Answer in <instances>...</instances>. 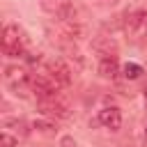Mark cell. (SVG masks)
<instances>
[{
	"label": "cell",
	"instance_id": "6da1fadb",
	"mask_svg": "<svg viewBox=\"0 0 147 147\" xmlns=\"http://www.w3.org/2000/svg\"><path fill=\"white\" fill-rule=\"evenodd\" d=\"M2 51L9 57H23L25 55V34L18 25L7 23L2 28Z\"/></svg>",
	"mask_w": 147,
	"mask_h": 147
},
{
	"label": "cell",
	"instance_id": "7a4b0ae2",
	"mask_svg": "<svg viewBox=\"0 0 147 147\" xmlns=\"http://www.w3.org/2000/svg\"><path fill=\"white\" fill-rule=\"evenodd\" d=\"M30 87L37 94L39 101L41 99H55L57 96V90H60V85L48 74H34V76H30Z\"/></svg>",
	"mask_w": 147,
	"mask_h": 147
},
{
	"label": "cell",
	"instance_id": "3957f363",
	"mask_svg": "<svg viewBox=\"0 0 147 147\" xmlns=\"http://www.w3.org/2000/svg\"><path fill=\"white\" fill-rule=\"evenodd\" d=\"M39 110H41L44 115H48L51 119H69V117H71L69 106H67L60 96H55V99H41V101H39Z\"/></svg>",
	"mask_w": 147,
	"mask_h": 147
},
{
	"label": "cell",
	"instance_id": "277c9868",
	"mask_svg": "<svg viewBox=\"0 0 147 147\" xmlns=\"http://www.w3.org/2000/svg\"><path fill=\"white\" fill-rule=\"evenodd\" d=\"M124 32L133 39H140L142 34H147V11L138 9V11L129 14L126 21H124Z\"/></svg>",
	"mask_w": 147,
	"mask_h": 147
},
{
	"label": "cell",
	"instance_id": "5b68a950",
	"mask_svg": "<svg viewBox=\"0 0 147 147\" xmlns=\"http://www.w3.org/2000/svg\"><path fill=\"white\" fill-rule=\"evenodd\" d=\"M46 74L60 85V87H67L71 85V69L60 60V57H53V60H46Z\"/></svg>",
	"mask_w": 147,
	"mask_h": 147
},
{
	"label": "cell",
	"instance_id": "8992f818",
	"mask_svg": "<svg viewBox=\"0 0 147 147\" xmlns=\"http://www.w3.org/2000/svg\"><path fill=\"white\" fill-rule=\"evenodd\" d=\"M96 124H101L103 129H110V131H117L122 126V113L119 108L115 106H106L99 110V117H96Z\"/></svg>",
	"mask_w": 147,
	"mask_h": 147
},
{
	"label": "cell",
	"instance_id": "52a82bcc",
	"mask_svg": "<svg viewBox=\"0 0 147 147\" xmlns=\"http://www.w3.org/2000/svg\"><path fill=\"white\" fill-rule=\"evenodd\" d=\"M5 80L11 85V90L18 92V87L30 85V74H25V69H21V67H7L5 69Z\"/></svg>",
	"mask_w": 147,
	"mask_h": 147
},
{
	"label": "cell",
	"instance_id": "ba28073f",
	"mask_svg": "<svg viewBox=\"0 0 147 147\" xmlns=\"http://www.w3.org/2000/svg\"><path fill=\"white\" fill-rule=\"evenodd\" d=\"M99 74L103 76V78H117V74H119V62H117V57L115 55H103L101 60H99Z\"/></svg>",
	"mask_w": 147,
	"mask_h": 147
},
{
	"label": "cell",
	"instance_id": "9c48e42d",
	"mask_svg": "<svg viewBox=\"0 0 147 147\" xmlns=\"http://www.w3.org/2000/svg\"><path fill=\"white\" fill-rule=\"evenodd\" d=\"M2 129H5V131L11 129V131H16V133H21V136L28 133V124H25L23 119H18V117H2Z\"/></svg>",
	"mask_w": 147,
	"mask_h": 147
},
{
	"label": "cell",
	"instance_id": "30bf717a",
	"mask_svg": "<svg viewBox=\"0 0 147 147\" xmlns=\"http://www.w3.org/2000/svg\"><path fill=\"white\" fill-rule=\"evenodd\" d=\"M32 129H37L39 133H48V136H53V133L57 131L55 122H51V119H34V122H32Z\"/></svg>",
	"mask_w": 147,
	"mask_h": 147
},
{
	"label": "cell",
	"instance_id": "8fae6325",
	"mask_svg": "<svg viewBox=\"0 0 147 147\" xmlns=\"http://www.w3.org/2000/svg\"><path fill=\"white\" fill-rule=\"evenodd\" d=\"M122 74H124V78H129V80H136V78H140V74H142V67H140V64H136V62H126V64L122 67Z\"/></svg>",
	"mask_w": 147,
	"mask_h": 147
},
{
	"label": "cell",
	"instance_id": "7c38bea8",
	"mask_svg": "<svg viewBox=\"0 0 147 147\" xmlns=\"http://www.w3.org/2000/svg\"><path fill=\"white\" fill-rule=\"evenodd\" d=\"M0 145H2V147H16V145H18V138H14L9 131H2V133H0Z\"/></svg>",
	"mask_w": 147,
	"mask_h": 147
},
{
	"label": "cell",
	"instance_id": "4fadbf2b",
	"mask_svg": "<svg viewBox=\"0 0 147 147\" xmlns=\"http://www.w3.org/2000/svg\"><path fill=\"white\" fill-rule=\"evenodd\" d=\"M39 2H41V7H44L46 11H57V7H60L57 0H39Z\"/></svg>",
	"mask_w": 147,
	"mask_h": 147
},
{
	"label": "cell",
	"instance_id": "5bb4252c",
	"mask_svg": "<svg viewBox=\"0 0 147 147\" xmlns=\"http://www.w3.org/2000/svg\"><path fill=\"white\" fill-rule=\"evenodd\" d=\"M142 92H145V96H147V85H145V90H142Z\"/></svg>",
	"mask_w": 147,
	"mask_h": 147
},
{
	"label": "cell",
	"instance_id": "9a60e30c",
	"mask_svg": "<svg viewBox=\"0 0 147 147\" xmlns=\"http://www.w3.org/2000/svg\"><path fill=\"white\" fill-rule=\"evenodd\" d=\"M101 2H108V0H101ZM110 2H113V0H110Z\"/></svg>",
	"mask_w": 147,
	"mask_h": 147
},
{
	"label": "cell",
	"instance_id": "2e32d148",
	"mask_svg": "<svg viewBox=\"0 0 147 147\" xmlns=\"http://www.w3.org/2000/svg\"><path fill=\"white\" fill-rule=\"evenodd\" d=\"M145 133H147V126H145Z\"/></svg>",
	"mask_w": 147,
	"mask_h": 147
}]
</instances>
